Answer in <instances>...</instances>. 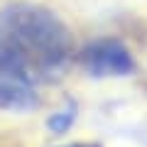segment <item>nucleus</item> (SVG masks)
Here are the masks:
<instances>
[{
    "label": "nucleus",
    "instance_id": "nucleus-1",
    "mask_svg": "<svg viewBox=\"0 0 147 147\" xmlns=\"http://www.w3.org/2000/svg\"><path fill=\"white\" fill-rule=\"evenodd\" d=\"M74 59V37L52 10L12 3L0 10V69L52 84Z\"/></svg>",
    "mask_w": 147,
    "mask_h": 147
},
{
    "label": "nucleus",
    "instance_id": "nucleus-2",
    "mask_svg": "<svg viewBox=\"0 0 147 147\" xmlns=\"http://www.w3.org/2000/svg\"><path fill=\"white\" fill-rule=\"evenodd\" d=\"M81 66L91 79H118L135 71V59L120 39H96L84 47Z\"/></svg>",
    "mask_w": 147,
    "mask_h": 147
},
{
    "label": "nucleus",
    "instance_id": "nucleus-3",
    "mask_svg": "<svg viewBox=\"0 0 147 147\" xmlns=\"http://www.w3.org/2000/svg\"><path fill=\"white\" fill-rule=\"evenodd\" d=\"M39 96H37V84L30 79L0 69V110H12V113H27L37 108Z\"/></svg>",
    "mask_w": 147,
    "mask_h": 147
},
{
    "label": "nucleus",
    "instance_id": "nucleus-4",
    "mask_svg": "<svg viewBox=\"0 0 147 147\" xmlns=\"http://www.w3.org/2000/svg\"><path fill=\"white\" fill-rule=\"evenodd\" d=\"M74 120H76V103L69 100L66 108L57 110V113H52V115L47 118V127L54 132V135H64V132L74 125Z\"/></svg>",
    "mask_w": 147,
    "mask_h": 147
},
{
    "label": "nucleus",
    "instance_id": "nucleus-5",
    "mask_svg": "<svg viewBox=\"0 0 147 147\" xmlns=\"http://www.w3.org/2000/svg\"><path fill=\"white\" fill-rule=\"evenodd\" d=\"M64 147H100L98 142H71V145H64Z\"/></svg>",
    "mask_w": 147,
    "mask_h": 147
}]
</instances>
